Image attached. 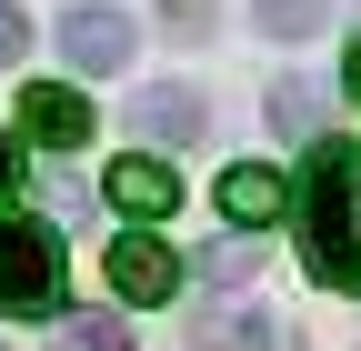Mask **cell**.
Here are the masks:
<instances>
[{"instance_id": "cell-1", "label": "cell", "mask_w": 361, "mask_h": 351, "mask_svg": "<svg viewBox=\"0 0 361 351\" xmlns=\"http://www.w3.org/2000/svg\"><path fill=\"white\" fill-rule=\"evenodd\" d=\"M291 211H301V271L322 291H361V141H311Z\"/></svg>"}, {"instance_id": "cell-2", "label": "cell", "mask_w": 361, "mask_h": 351, "mask_svg": "<svg viewBox=\"0 0 361 351\" xmlns=\"http://www.w3.org/2000/svg\"><path fill=\"white\" fill-rule=\"evenodd\" d=\"M61 312V231L30 211H0V321H51Z\"/></svg>"}, {"instance_id": "cell-3", "label": "cell", "mask_w": 361, "mask_h": 351, "mask_svg": "<svg viewBox=\"0 0 361 351\" xmlns=\"http://www.w3.org/2000/svg\"><path fill=\"white\" fill-rule=\"evenodd\" d=\"M61 61H71V70H90V80H111V70L130 61V20L111 11V0H80V11L61 20Z\"/></svg>"}, {"instance_id": "cell-4", "label": "cell", "mask_w": 361, "mask_h": 351, "mask_svg": "<svg viewBox=\"0 0 361 351\" xmlns=\"http://www.w3.org/2000/svg\"><path fill=\"white\" fill-rule=\"evenodd\" d=\"M20 130L40 151H80L90 141V101L71 91V80H30V91H20Z\"/></svg>"}, {"instance_id": "cell-5", "label": "cell", "mask_w": 361, "mask_h": 351, "mask_svg": "<svg viewBox=\"0 0 361 351\" xmlns=\"http://www.w3.org/2000/svg\"><path fill=\"white\" fill-rule=\"evenodd\" d=\"M111 291H121V301H171V291H180V251L151 241V231L111 241Z\"/></svg>"}, {"instance_id": "cell-6", "label": "cell", "mask_w": 361, "mask_h": 351, "mask_svg": "<svg viewBox=\"0 0 361 351\" xmlns=\"http://www.w3.org/2000/svg\"><path fill=\"white\" fill-rule=\"evenodd\" d=\"M281 211H291V181L271 161H231L221 171V221L231 231H261V221H281Z\"/></svg>"}, {"instance_id": "cell-7", "label": "cell", "mask_w": 361, "mask_h": 351, "mask_svg": "<svg viewBox=\"0 0 361 351\" xmlns=\"http://www.w3.org/2000/svg\"><path fill=\"white\" fill-rule=\"evenodd\" d=\"M111 211H121V221H171V211H180V171L171 161H111Z\"/></svg>"}, {"instance_id": "cell-8", "label": "cell", "mask_w": 361, "mask_h": 351, "mask_svg": "<svg viewBox=\"0 0 361 351\" xmlns=\"http://www.w3.org/2000/svg\"><path fill=\"white\" fill-rule=\"evenodd\" d=\"M201 351H281V331H271L261 301H221V312L201 321Z\"/></svg>"}, {"instance_id": "cell-9", "label": "cell", "mask_w": 361, "mask_h": 351, "mask_svg": "<svg viewBox=\"0 0 361 351\" xmlns=\"http://www.w3.org/2000/svg\"><path fill=\"white\" fill-rule=\"evenodd\" d=\"M251 20L271 40H311V30H331V0H251Z\"/></svg>"}, {"instance_id": "cell-10", "label": "cell", "mask_w": 361, "mask_h": 351, "mask_svg": "<svg viewBox=\"0 0 361 351\" xmlns=\"http://www.w3.org/2000/svg\"><path fill=\"white\" fill-rule=\"evenodd\" d=\"M141 130H151V141H191V130H201V101L191 91H141Z\"/></svg>"}, {"instance_id": "cell-11", "label": "cell", "mask_w": 361, "mask_h": 351, "mask_svg": "<svg viewBox=\"0 0 361 351\" xmlns=\"http://www.w3.org/2000/svg\"><path fill=\"white\" fill-rule=\"evenodd\" d=\"M51 351H130V331H121V321H101V312H80V321H61V331H51Z\"/></svg>"}, {"instance_id": "cell-12", "label": "cell", "mask_w": 361, "mask_h": 351, "mask_svg": "<svg viewBox=\"0 0 361 351\" xmlns=\"http://www.w3.org/2000/svg\"><path fill=\"white\" fill-rule=\"evenodd\" d=\"M311 111H322L311 80H281V91H271V121H281V130H311Z\"/></svg>"}, {"instance_id": "cell-13", "label": "cell", "mask_w": 361, "mask_h": 351, "mask_svg": "<svg viewBox=\"0 0 361 351\" xmlns=\"http://www.w3.org/2000/svg\"><path fill=\"white\" fill-rule=\"evenodd\" d=\"M20 181H30V161H20V141L0 130V201H20Z\"/></svg>"}, {"instance_id": "cell-14", "label": "cell", "mask_w": 361, "mask_h": 351, "mask_svg": "<svg viewBox=\"0 0 361 351\" xmlns=\"http://www.w3.org/2000/svg\"><path fill=\"white\" fill-rule=\"evenodd\" d=\"M251 261H261V241H221V251H211V271H221V281H241Z\"/></svg>"}, {"instance_id": "cell-15", "label": "cell", "mask_w": 361, "mask_h": 351, "mask_svg": "<svg viewBox=\"0 0 361 351\" xmlns=\"http://www.w3.org/2000/svg\"><path fill=\"white\" fill-rule=\"evenodd\" d=\"M0 51H11V61L30 51V20H20V0H0Z\"/></svg>"}, {"instance_id": "cell-16", "label": "cell", "mask_w": 361, "mask_h": 351, "mask_svg": "<svg viewBox=\"0 0 361 351\" xmlns=\"http://www.w3.org/2000/svg\"><path fill=\"white\" fill-rule=\"evenodd\" d=\"M341 91H351V101H361V40H351V61H341Z\"/></svg>"}]
</instances>
